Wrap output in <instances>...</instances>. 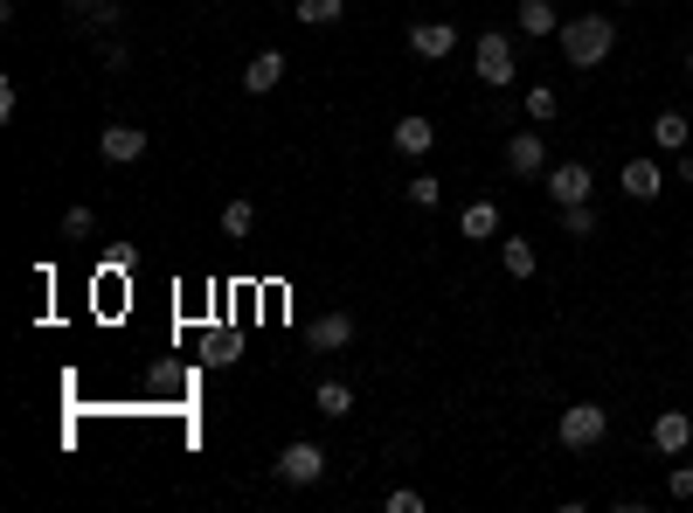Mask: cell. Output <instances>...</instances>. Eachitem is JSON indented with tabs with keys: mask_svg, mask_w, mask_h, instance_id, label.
I'll return each mask as SVG.
<instances>
[{
	"mask_svg": "<svg viewBox=\"0 0 693 513\" xmlns=\"http://www.w3.org/2000/svg\"><path fill=\"white\" fill-rule=\"evenodd\" d=\"M561 56H569V70H597L610 63V49H618V21L610 14H576V21H561Z\"/></svg>",
	"mask_w": 693,
	"mask_h": 513,
	"instance_id": "6da1fadb",
	"label": "cell"
},
{
	"mask_svg": "<svg viewBox=\"0 0 693 513\" xmlns=\"http://www.w3.org/2000/svg\"><path fill=\"white\" fill-rule=\"evenodd\" d=\"M603 430H610V409H597V402H569V409H561V423H555V438H561V451H597Z\"/></svg>",
	"mask_w": 693,
	"mask_h": 513,
	"instance_id": "7a4b0ae2",
	"label": "cell"
},
{
	"mask_svg": "<svg viewBox=\"0 0 693 513\" xmlns=\"http://www.w3.org/2000/svg\"><path fill=\"white\" fill-rule=\"evenodd\" d=\"M542 195L555 201V209H576V201L597 195V174H589L582 160H561V167H548V174H542Z\"/></svg>",
	"mask_w": 693,
	"mask_h": 513,
	"instance_id": "3957f363",
	"label": "cell"
},
{
	"mask_svg": "<svg viewBox=\"0 0 693 513\" xmlns=\"http://www.w3.org/2000/svg\"><path fill=\"white\" fill-rule=\"evenodd\" d=\"M472 70L485 76V91H506V84H513V42H506L500 29H485V35L472 42Z\"/></svg>",
	"mask_w": 693,
	"mask_h": 513,
	"instance_id": "277c9868",
	"label": "cell"
},
{
	"mask_svg": "<svg viewBox=\"0 0 693 513\" xmlns=\"http://www.w3.org/2000/svg\"><path fill=\"white\" fill-rule=\"evenodd\" d=\"M326 465H333V458L319 451V444H285V451H277V479H285V485H319L326 479Z\"/></svg>",
	"mask_w": 693,
	"mask_h": 513,
	"instance_id": "5b68a950",
	"label": "cell"
},
{
	"mask_svg": "<svg viewBox=\"0 0 693 513\" xmlns=\"http://www.w3.org/2000/svg\"><path fill=\"white\" fill-rule=\"evenodd\" d=\"M506 174H521V181L548 174V133H542V125H534V133H513V139H506Z\"/></svg>",
	"mask_w": 693,
	"mask_h": 513,
	"instance_id": "8992f818",
	"label": "cell"
},
{
	"mask_svg": "<svg viewBox=\"0 0 693 513\" xmlns=\"http://www.w3.org/2000/svg\"><path fill=\"white\" fill-rule=\"evenodd\" d=\"M409 49H417L423 63H444L458 49V21H409Z\"/></svg>",
	"mask_w": 693,
	"mask_h": 513,
	"instance_id": "52a82bcc",
	"label": "cell"
},
{
	"mask_svg": "<svg viewBox=\"0 0 693 513\" xmlns=\"http://www.w3.org/2000/svg\"><path fill=\"white\" fill-rule=\"evenodd\" d=\"M686 444H693V417H686V409H659V417H652V451L680 458Z\"/></svg>",
	"mask_w": 693,
	"mask_h": 513,
	"instance_id": "ba28073f",
	"label": "cell"
},
{
	"mask_svg": "<svg viewBox=\"0 0 693 513\" xmlns=\"http://www.w3.org/2000/svg\"><path fill=\"white\" fill-rule=\"evenodd\" d=\"M277 84H285V49H256V56L243 63V91L250 97H271Z\"/></svg>",
	"mask_w": 693,
	"mask_h": 513,
	"instance_id": "9c48e42d",
	"label": "cell"
},
{
	"mask_svg": "<svg viewBox=\"0 0 693 513\" xmlns=\"http://www.w3.org/2000/svg\"><path fill=\"white\" fill-rule=\"evenodd\" d=\"M389 139H396V153H409V160H430V146H438V125H430L423 112H402Z\"/></svg>",
	"mask_w": 693,
	"mask_h": 513,
	"instance_id": "30bf717a",
	"label": "cell"
},
{
	"mask_svg": "<svg viewBox=\"0 0 693 513\" xmlns=\"http://www.w3.org/2000/svg\"><path fill=\"white\" fill-rule=\"evenodd\" d=\"M97 153H105L112 167H133L146 153V133H139V125H105V133H97Z\"/></svg>",
	"mask_w": 693,
	"mask_h": 513,
	"instance_id": "8fae6325",
	"label": "cell"
},
{
	"mask_svg": "<svg viewBox=\"0 0 693 513\" xmlns=\"http://www.w3.org/2000/svg\"><path fill=\"white\" fill-rule=\"evenodd\" d=\"M618 188H624L631 201H659V195H665V167H659V160H624Z\"/></svg>",
	"mask_w": 693,
	"mask_h": 513,
	"instance_id": "7c38bea8",
	"label": "cell"
},
{
	"mask_svg": "<svg viewBox=\"0 0 693 513\" xmlns=\"http://www.w3.org/2000/svg\"><path fill=\"white\" fill-rule=\"evenodd\" d=\"M305 341H313L319 354H340V347L354 341V313H319V320H313V333H305Z\"/></svg>",
	"mask_w": 693,
	"mask_h": 513,
	"instance_id": "4fadbf2b",
	"label": "cell"
},
{
	"mask_svg": "<svg viewBox=\"0 0 693 513\" xmlns=\"http://www.w3.org/2000/svg\"><path fill=\"white\" fill-rule=\"evenodd\" d=\"M513 21H521V35H534V42H542V35H561L555 0H521V14H513Z\"/></svg>",
	"mask_w": 693,
	"mask_h": 513,
	"instance_id": "5bb4252c",
	"label": "cell"
},
{
	"mask_svg": "<svg viewBox=\"0 0 693 513\" xmlns=\"http://www.w3.org/2000/svg\"><path fill=\"white\" fill-rule=\"evenodd\" d=\"M500 264H506V278H534V271H542V250H534V237H506Z\"/></svg>",
	"mask_w": 693,
	"mask_h": 513,
	"instance_id": "9a60e30c",
	"label": "cell"
},
{
	"mask_svg": "<svg viewBox=\"0 0 693 513\" xmlns=\"http://www.w3.org/2000/svg\"><path fill=\"white\" fill-rule=\"evenodd\" d=\"M686 139H693L686 112H659V118H652V146H659V153H686Z\"/></svg>",
	"mask_w": 693,
	"mask_h": 513,
	"instance_id": "2e32d148",
	"label": "cell"
},
{
	"mask_svg": "<svg viewBox=\"0 0 693 513\" xmlns=\"http://www.w3.org/2000/svg\"><path fill=\"white\" fill-rule=\"evenodd\" d=\"M458 229H465L472 243H485V237H500V201H472L465 216H458Z\"/></svg>",
	"mask_w": 693,
	"mask_h": 513,
	"instance_id": "e0dca14e",
	"label": "cell"
},
{
	"mask_svg": "<svg viewBox=\"0 0 693 513\" xmlns=\"http://www.w3.org/2000/svg\"><path fill=\"white\" fill-rule=\"evenodd\" d=\"M313 409H319V417H354V389H347V381H319Z\"/></svg>",
	"mask_w": 693,
	"mask_h": 513,
	"instance_id": "ac0fdd59",
	"label": "cell"
},
{
	"mask_svg": "<svg viewBox=\"0 0 693 513\" xmlns=\"http://www.w3.org/2000/svg\"><path fill=\"white\" fill-rule=\"evenodd\" d=\"M70 14L84 21V29H112V21H118V0H70Z\"/></svg>",
	"mask_w": 693,
	"mask_h": 513,
	"instance_id": "d6986e66",
	"label": "cell"
},
{
	"mask_svg": "<svg viewBox=\"0 0 693 513\" xmlns=\"http://www.w3.org/2000/svg\"><path fill=\"white\" fill-rule=\"evenodd\" d=\"M340 14H347V0H298V21H305V29H333Z\"/></svg>",
	"mask_w": 693,
	"mask_h": 513,
	"instance_id": "ffe728a7",
	"label": "cell"
},
{
	"mask_svg": "<svg viewBox=\"0 0 693 513\" xmlns=\"http://www.w3.org/2000/svg\"><path fill=\"white\" fill-rule=\"evenodd\" d=\"M438 174H417V181H402V201H409V209H438Z\"/></svg>",
	"mask_w": 693,
	"mask_h": 513,
	"instance_id": "44dd1931",
	"label": "cell"
},
{
	"mask_svg": "<svg viewBox=\"0 0 693 513\" xmlns=\"http://www.w3.org/2000/svg\"><path fill=\"white\" fill-rule=\"evenodd\" d=\"M250 222H256L250 201H229V209H222V237H229V243H243V237H250Z\"/></svg>",
	"mask_w": 693,
	"mask_h": 513,
	"instance_id": "7402d4cb",
	"label": "cell"
},
{
	"mask_svg": "<svg viewBox=\"0 0 693 513\" xmlns=\"http://www.w3.org/2000/svg\"><path fill=\"white\" fill-rule=\"evenodd\" d=\"M555 112H561V97H555L548 84H534V91H527V118H534V125H555Z\"/></svg>",
	"mask_w": 693,
	"mask_h": 513,
	"instance_id": "603a6c76",
	"label": "cell"
},
{
	"mask_svg": "<svg viewBox=\"0 0 693 513\" xmlns=\"http://www.w3.org/2000/svg\"><path fill=\"white\" fill-rule=\"evenodd\" d=\"M561 237H597V209H589V201L561 209Z\"/></svg>",
	"mask_w": 693,
	"mask_h": 513,
	"instance_id": "cb8c5ba5",
	"label": "cell"
},
{
	"mask_svg": "<svg viewBox=\"0 0 693 513\" xmlns=\"http://www.w3.org/2000/svg\"><path fill=\"white\" fill-rule=\"evenodd\" d=\"M91 229H97V216H91V209H70V216H63V243H84Z\"/></svg>",
	"mask_w": 693,
	"mask_h": 513,
	"instance_id": "d4e9b609",
	"label": "cell"
},
{
	"mask_svg": "<svg viewBox=\"0 0 693 513\" xmlns=\"http://www.w3.org/2000/svg\"><path fill=\"white\" fill-rule=\"evenodd\" d=\"M381 506H389V513H423L430 500L417 493V485H396V493H389V500H381Z\"/></svg>",
	"mask_w": 693,
	"mask_h": 513,
	"instance_id": "484cf974",
	"label": "cell"
},
{
	"mask_svg": "<svg viewBox=\"0 0 693 513\" xmlns=\"http://www.w3.org/2000/svg\"><path fill=\"white\" fill-rule=\"evenodd\" d=\"M665 493H673V500H693V465H673V472H665Z\"/></svg>",
	"mask_w": 693,
	"mask_h": 513,
	"instance_id": "4316f807",
	"label": "cell"
},
{
	"mask_svg": "<svg viewBox=\"0 0 693 513\" xmlns=\"http://www.w3.org/2000/svg\"><path fill=\"white\" fill-rule=\"evenodd\" d=\"M680 181H693V146H686V153H680Z\"/></svg>",
	"mask_w": 693,
	"mask_h": 513,
	"instance_id": "83f0119b",
	"label": "cell"
},
{
	"mask_svg": "<svg viewBox=\"0 0 693 513\" xmlns=\"http://www.w3.org/2000/svg\"><path fill=\"white\" fill-rule=\"evenodd\" d=\"M686 76H693V49H686Z\"/></svg>",
	"mask_w": 693,
	"mask_h": 513,
	"instance_id": "f1b7e54d",
	"label": "cell"
},
{
	"mask_svg": "<svg viewBox=\"0 0 693 513\" xmlns=\"http://www.w3.org/2000/svg\"><path fill=\"white\" fill-rule=\"evenodd\" d=\"M618 8H631V0H618Z\"/></svg>",
	"mask_w": 693,
	"mask_h": 513,
	"instance_id": "f546056e",
	"label": "cell"
},
{
	"mask_svg": "<svg viewBox=\"0 0 693 513\" xmlns=\"http://www.w3.org/2000/svg\"><path fill=\"white\" fill-rule=\"evenodd\" d=\"M555 8H561V0H555Z\"/></svg>",
	"mask_w": 693,
	"mask_h": 513,
	"instance_id": "4dcf8cb0",
	"label": "cell"
},
{
	"mask_svg": "<svg viewBox=\"0 0 693 513\" xmlns=\"http://www.w3.org/2000/svg\"><path fill=\"white\" fill-rule=\"evenodd\" d=\"M686 368H693V362H686Z\"/></svg>",
	"mask_w": 693,
	"mask_h": 513,
	"instance_id": "1f68e13d",
	"label": "cell"
}]
</instances>
